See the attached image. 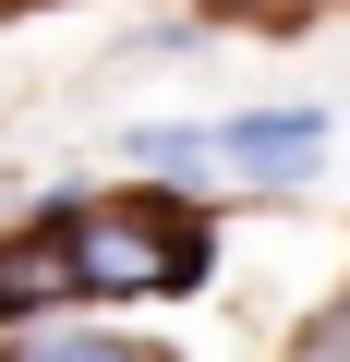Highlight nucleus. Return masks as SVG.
I'll list each match as a JSON object with an SVG mask.
<instances>
[{"label": "nucleus", "instance_id": "20e7f679", "mask_svg": "<svg viewBox=\"0 0 350 362\" xmlns=\"http://www.w3.org/2000/svg\"><path fill=\"white\" fill-rule=\"evenodd\" d=\"M0 362H157L133 338H73V326H25V338H0Z\"/></svg>", "mask_w": 350, "mask_h": 362}, {"label": "nucleus", "instance_id": "39448f33", "mask_svg": "<svg viewBox=\"0 0 350 362\" xmlns=\"http://www.w3.org/2000/svg\"><path fill=\"white\" fill-rule=\"evenodd\" d=\"M302 362H350V314H326V326H302Z\"/></svg>", "mask_w": 350, "mask_h": 362}, {"label": "nucleus", "instance_id": "f03ea898", "mask_svg": "<svg viewBox=\"0 0 350 362\" xmlns=\"http://www.w3.org/2000/svg\"><path fill=\"white\" fill-rule=\"evenodd\" d=\"M49 302H73L61 218H49V230H25V242H0V326H13V314H49Z\"/></svg>", "mask_w": 350, "mask_h": 362}, {"label": "nucleus", "instance_id": "7ed1b4c3", "mask_svg": "<svg viewBox=\"0 0 350 362\" xmlns=\"http://www.w3.org/2000/svg\"><path fill=\"white\" fill-rule=\"evenodd\" d=\"M314 145H326V109H254V121L218 133V157H242V169H266V181H290Z\"/></svg>", "mask_w": 350, "mask_h": 362}, {"label": "nucleus", "instance_id": "f257e3e1", "mask_svg": "<svg viewBox=\"0 0 350 362\" xmlns=\"http://www.w3.org/2000/svg\"><path fill=\"white\" fill-rule=\"evenodd\" d=\"M73 290H121V302H169L206 278V218L169 206V194H85L61 218Z\"/></svg>", "mask_w": 350, "mask_h": 362}]
</instances>
